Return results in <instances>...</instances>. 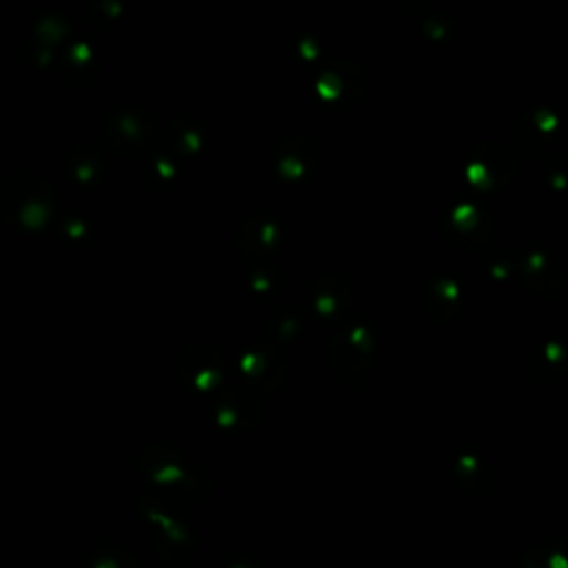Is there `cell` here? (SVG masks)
<instances>
[{
  "instance_id": "cell-1",
  "label": "cell",
  "mask_w": 568,
  "mask_h": 568,
  "mask_svg": "<svg viewBox=\"0 0 568 568\" xmlns=\"http://www.w3.org/2000/svg\"><path fill=\"white\" fill-rule=\"evenodd\" d=\"M54 214V194L41 176H14L0 185V218L25 227L43 229Z\"/></svg>"
},
{
  "instance_id": "cell-2",
  "label": "cell",
  "mask_w": 568,
  "mask_h": 568,
  "mask_svg": "<svg viewBox=\"0 0 568 568\" xmlns=\"http://www.w3.org/2000/svg\"><path fill=\"white\" fill-rule=\"evenodd\" d=\"M105 132L110 138V147L118 154H138L152 141L154 123L147 112L125 110L107 123Z\"/></svg>"
}]
</instances>
